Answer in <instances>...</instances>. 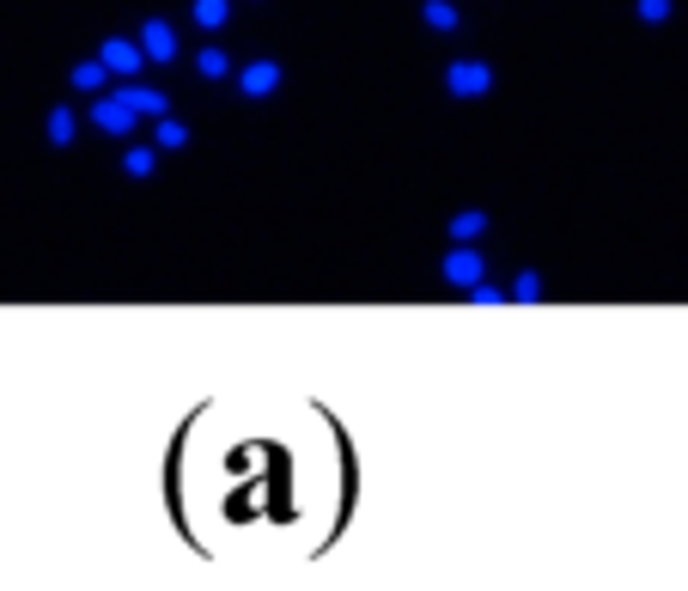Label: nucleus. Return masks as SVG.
Instances as JSON below:
<instances>
[{"label": "nucleus", "instance_id": "f257e3e1", "mask_svg": "<svg viewBox=\"0 0 688 591\" xmlns=\"http://www.w3.org/2000/svg\"><path fill=\"white\" fill-rule=\"evenodd\" d=\"M439 280L445 287H458V293H470V287H481L488 280V268H481V250L475 244H451L439 263Z\"/></svg>", "mask_w": 688, "mask_h": 591}, {"label": "nucleus", "instance_id": "f03ea898", "mask_svg": "<svg viewBox=\"0 0 688 591\" xmlns=\"http://www.w3.org/2000/svg\"><path fill=\"white\" fill-rule=\"evenodd\" d=\"M140 110L128 104V92H110V98H92V128L98 135H135Z\"/></svg>", "mask_w": 688, "mask_h": 591}, {"label": "nucleus", "instance_id": "7ed1b4c3", "mask_svg": "<svg viewBox=\"0 0 688 591\" xmlns=\"http://www.w3.org/2000/svg\"><path fill=\"white\" fill-rule=\"evenodd\" d=\"M445 92L451 98H488L493 92V67L488 62H451L445 67Z\"/></svg>", "mask_w": 688, "mask_h": 591}, {"label": "nucleus", "instance_id": "20e7f679", "mask_svg": "<svg viewBox=\"0 0 688 591\" xmlns=\"http://www.w3.org/2000/svg\"><path fill=\"white\" fill-rule=\"evenodd\" d=\"M98 55H104L110 74H123V79H135V74H140V62H147V49L128 43V37H104V43H98Z\"/></svg>", "mask_w": 688, "mask_h": 591}, {"label": "nucleus", "instance_id": "39448f33", "mask_svg": "<svg viewBox=\"0 0 688 591\" xmlns=\"http://www.w3.org/2000/svg\"><path fill=\"white\" fill-rule=\"evenodd\" d=\"M140 49H147V62H177V32L165 18H147L140 25Z\"/></svg>", "mask_w": 688, "mask_h": 591}, {"label": "nucleus", "instance_id": "423d86ee", "mask_svg": "<svg viewBox=\"0 0 688 591\" xmlns=\"http://www.w3.org/2000/svg\"><path fill=\"white\" fill-rule=\"evenodd\" d=\"M238 92L245 98H275L280 92V62H250L245 74H238Z\"/></svg>", "mask_w": 688, "mask_h": 591}, {"label": "nucleus", "instance_id": "0eeeda50", "mask_svg": "<svg viewBox=\"0 0 688 591\" xmlns=\"http://www.w3.org/2000/svg\"><path fill=\"white\" fill-rule=\"evenodd\" d=\"M153 147H159V153H184V147H189V128L177 123V116H159V123H153Z\"/></svg>", "mask_w": 688, "mask_h": 591}, {"label": "nucleus", "instance_id": "6e6552de", "mask_svg": "<svg viewBox=\"0 0 688 591\" xmlns=\"http://www.w3.org/2000/svg\"><path fill=\"white\" fill-rule=\"evenodd\" d=\"M123 92H128V104H135L140 116H153V123H159V116H171V98L153 92V86H123Z\"/></svg>", "mask_w": 688, "mask_h": 591}, {"label": "nucleus", "instance_id": "1a4fd4ad", "mask_svg": "<svg viewBox=\"0 0 688 591\" xmlns=\"http://www.w3.org/2000/svg\"><path fill=\"white\" fill-rule=\"evenodd\" d=\"M104 79H110V67H104V55H92V62H79L74 67V92H104Z\"/></svg>", "mask_w": 688, "mask_h": 591}, {"label": "nucleus", "instance_id": "9d476101", "mask_svg": "<svg viewBox=\"0 0 688 591\" xmlns=\"http://www.w3.org/2000/svg\"><path fill=\"white\" fill-rule=\"evenodd\" d=\"M74 104H55L49 110V147H74Z\"/></svg>", "mask_w": 688, "mask_h": 591}, {"label": "nucleus", "instance_id": "9b49d317", "mask_svg": "<svg viewBox=\"0 0 688 591\" xmlns=\"http://www.w3.org/2000/svg\"><path fill=\"white\" fill-rule=\"evenodd\" d=\"M481 232H488V214H481V208H470V214L451 219V244H475Z\"/></svg>", "mask_w": 688, "mask_h": 591}, {"label": "nucleus", "instance_id": "f8f14e48", "mask_svg": "<svg viewBox=\"0 0 688 591\" xmlns=\"http://www.w3.org/2000/svg\"><path fill=\"white\" fill-rule=\"evenodd\" d=\"M196 74H201V79H226V74H232V55H226V49H214V43H208V49L196 55Z\"/></svg>", "mask_w": 688, "mask_h": 591}, {"label": "nucleus", "instance_id": "ddd939ff", "mask_svg": "<svg viewBox=\"0 0 688 591\" xmlns=\"http://www.w3.org/2000/svg\"><path fill=\"white\" fill-rule=\"evenodd\" d=\"M226 18H232V0H196V25L201 32H220Z\"/></svg>", "mask_w": 688, "mask_h": 591}, {"label": "nucleus", "instance_id": "4468645a", "mask_svg": "<svg viewBox=\"0 0 688 591\" xmlns=\"http://www.w3.org/2000/svg\"><path fill=\"white\" fill-rule=\"evenodd\" d=\"M153 165H159V147H128V153H123V172L128 177H153Z\"/></svg>", "mask_w": 688, "mask_h": 591}, {"label": "nucleus", "instance_id": "2eb2a0df", "mask_svg": "<svg viewBox=\"0 0 688 591\" xmlns=\"http://www.w3.org/2000/svg\"><path fill=\"white\" fill-rule=\"evenodd\" d=\"M421 18H427L433 32H458V7H451V0H427V7H421Z\"/></svg>", "mask_w": 688, "mask_h": 591}, {"label": "nucleus", "instance_id": "dca6fc26", "mask_svg": "<svg viewBox=\"0 0 688 591\" xmlns=\"http://www.w3.org/2000/svg\"><path fill=\"white\" fill-rule=\"evenodd\" d=\"M512 299H518V305H536V299H542V275H536V268H524V275L512 280Z\"/></svg>", "mask_w": 688, "mask_h": 591}, {"label": "nucleus", "instance_id": "f3484780", "mask_svg": "<svg viewBox=\"0 0 688 591\" xmlns=\"http://www.w3.org/2000/svg\"><path fill=\"white\" fill-rule=\"evenodd\" d=\"M640 18L646 25H664V18H671V0H640Z\"/></svg>", "mask_w": 688, "mask_h": 591}, {"label": "nucleus", "instance_id": "a211bd4d", "mask_svg": "<svg viewBox=\"0 0 688 591\" xmlns=\"http://www.w3.org/2000/svg\"><path fill=\"white\" fill-rule=\"evenodd\" d=\"M500 287H488V280H481V287H470V305H500Z\"/></svg>", "mask_w": 688, "mask_h": 591}]
</instances>
